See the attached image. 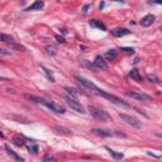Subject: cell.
<instances>
[{
  "label": "cell",
  "mask_w": 162,
  "mask_h": 162,
  "mask_svg": "<svg viewBox=\"0 0 162 162\" xmlns=\"http://www.w3.org/2000/svg\"><path fill=\"white\" fill-rule=\"evenodd\" d=\"M75 80L77 81V84H79L81 88H83L84 90H88V91L91 93L93 95H98V96H101V98H105V99H108L109 101H112V103H114L115 105L122 107V108H124V109H129V108H131V105H128L126 101H123L120 98H118V96H115V95H113V94H109V93H107V91H104V90L99 89V88L93 83V81L88 80L86 77L76 75V76H75Z\"/></svg>",
  "instance_id": "obj_1"
},
{
  "label": "cell",
  "mask_w": 162,
  "mask_h": 162,
  "mask_svg": "<svg viewBox=\"0 0 162 162\" xmlns=\"http://www.w3.org/2000/svg\"><path fill=\"white\" fill-rule=\"evenodd\" d=\"M26 99L32 101V103H36V104H42L45 105L46 108H48L51 112H55L57 114H65L66 113V109L64 105L61 104H57L52 100H47V99H43V98H39V96H34V95H29V94H24Z\"/></svg>",
  "instance_id": "obj_2"
},
{
  "label": "cell",
  "mask_w": 162,
  "mask_h": 162,
  "mask_svg": "<svg viewBox=\"0 0 162 162\" xmlns=\"http://www.w3.org/2000/svg\"><path fill=\"white\" fill-rule=\"evenodd\" d=\"M88 110H89V113H90V115L94 118V119H96V120H99V122H103V123H105V122H108L109 119H110V117H109V114L107 113V112H104L103 109H100V108H98V107H89L88 108Z\"/></svg>",
  "instance_id": "obj_3"
},
{
  "label": "cell",
  "mask_w": 162,
  "mask_h": 162,
  "mask_svg": "<svg viewBox=\"0 0 162 162\" xmlns=\"http://www.w3.org/2000/svg\"><path fill=\"white\" fill-rule=\"evenodd\" d=\"M65 100H66V103H67V105L74 110V112H76V113H80V114H84L85 113V109H84V107L81 105V103H79V101L76 100V99H74V98H71V96H69V95H66L65 96Z\"/></svg>",
  "instance_id": "obj_4"
},
{
  "label": "cell",
  "mask_w": 162,
  "mask_h": 162,
  "mask_svg": "<svg viewBox=\"0 0 162 162\" xmlns=\"http://www.w3.org/2000/svg\"><path fill=\"white\" fill-rule=\"evenodd\" d=\"M119 118L124 122V123H127L128 126L131 127H134V128H141L142 127V122H139L138 119L131 117V115H127V114H122L119 113Z\"/></svg>",
  "instance_id": "obj_5"
},
{
  "label": "cell",
  "mask_w": 162,
  "mask_h": 162,
  "mask_svg": "<svg viewBox=\"0 0 162 162\" xmlns=\"http://www.w3.org/2000/svg\"><path fill=\"white\" fill-rule=\"evenodd\" d=\"M126 95L132 98V99L139 100V101H148L151 99L150 95H147L145 93H139V91H126Z\"/></svg>",
  "instance_id": "obj_6"
},
{
  "label": "cell",
  "mask_w": 162,
  "mask_h": 162,
  "mask_svg": "<svg viewBox=\"0 0 162 162\" xmlns=\"http://www.w3.org/2000/svg\"><path fill=\"white\" fill-rule=\"evenodd\" d=\"M94 66L96 69H100V70H108V64L107 61L104 60V57L101 56H96L95 60H94Z\"/></svg>",
  "instance_id": "obj_7"
},
{
  "label": "cell",
  "mask_w": 162,
  "mask_h": 162,
  "mask_svg": "<svg viewBox=\"0 0 162 162\" xmlns=\"http://www.w3.org/2000/svg\"><path fill=\"white\" fill-rule=\"evenodd\" d=\"M93 134H96L99 137H113L114 136V132L109 131V129H100V128H93L90 131Z\"/></svg>",
  "instance_id": "obj_8"
},
{
  "label": "cell",
  "mask_w": 162,
  "mask_h": 162,
  "mask_svg": "<svg viewBox=\"0 0 162 162\" xmlns=\"http://www.w3.org/2000/svg\"><path fill=\"white\" fill-rule=\"evenodd\" d=\"M155 20H156V17L152 15V14H148V15H146V17H143L141 19L139 24L142 27H150V26H152L155 23Z\"/></svg>",
  "instance_id": "obj_9"
},
{
  "label": "cell",
  "mask_w": 162,
  "mask_h": 162,
  "mask_svg": "<svg viewBox=\"0 0 162 162\" xmlns=\"http://www.w3.org/2000/svg\"><path fill=\"white\" fill-rule=\"evenodd\" d=\"M110 32L114 37H124V36L131 34V31H128L127 28H113Z\"/></svg>",
  "instance_id": "obj_10"
},
{
  "label": "cell",
  "mask_w": 162,
  "mask_h": 162,
  "mask_svg": "<svg viewBox=\"0 0 162 162\" xmlns=\"http://www.w3.org/2000/svg\"><path fill=\"white\" fill-rule=\"evenodd\" d=\"M128 76H129L132 80L137 81V83H142V81H143V77H142V75L139 74V71H138L137 69L131 70V71H129V74H128Z\"/></svg>",
  "instance_id": "obj_11"
},
{
  "label": "cell",
  "mask_w": 162,
  "mask_h": 162,
  "mask_svg": "<svg viewBox=\"0 0 162 162\" xmlns=\"http://www.w3.org/2000/svg\"><path fill=\"white\" fill-rule=\"evenodd\" d=\"M43 7H45L43 0H37V2H34L32 5H29L26 10H27V12H31V10H40Z\"/></svg>",
  "instance_id": "obj_12"
},
{
  "label": "cell",
  "mask_w": 162,
  "mask_h": 162,
  "mask_svg": "<svg viewBox=\"0 0 162 162\" xmlns=\"http://www.w3.org/2000/svg\"><path fill=\"white\" fill-rule=\"evenodd\" d=\"M89 24H90L91 27H94V28H99V29H101V31H107L105 24H104L103 22H100V20H98V19H91Z\"/></svg>",
  "instance_id": "obj_13"
},
{
  "label": "cell",
  "mask_w": 162,
  "mask_h": 162,
  "mask_svg": "<svg viewBox=\"0 0 162 162\" xmlns=\"http://www.w3.org/2000/svg\"><path fill=\"white\" fill-rule=\"evenodd\" d=\"M5 151H7V153H8L10 157H13L15 161H24V158H23V157H20V156H19L17 152H14V151H13L9 146H5Z\"/></svg>",
  "instance_id": "obj_14"
},
{
  "label": "cell",
  "mask_w": 162,
  "mask_h": 162,
  "mask_svg": "<svg viewBox=\"0 0 162 162\" xmlns=\"http://www.w3.org/2000/svg\"><path fill=\"white\" fill-rule=\"evenodd\" d=\"M26 138H23V137H19V136H15V137H13V143L15 145V146H18V147H23V146H27V143H26Z\"/></svg>",
  "instance_id": "obj_15"
},
{
  "label": "cell",
  "mask_w": 162,
  "mask_h": 162,
  "mask_svg": "<svg viewBox=\"0 0 162 162\" xmlns=\"http://www.w3.org/2000/svg\"><path fill=\"white\" fill-rule=\"evenodd\" d=\"M105 58L108 60V61H114L117 57H118V51L117 50H109V51H107L105 52Z\"/></svg>",
  "instance_id": "obj_16"
},
{
  "label": "cell",
  "mask_w": 162,
  "mask_h": 162,
  "mask_svg": "<svg viewBox=\"0 0 162 162\" xmlns=\"http://www.w3.org/2000/svg\"><path fill=\"white\" fill-rule=\"evenodd\" d=\"M65 91L67 93V95L69 96H71V98H74V99H76V98H79V95H80V93L75 89V88H70V86H66L65 88Z\"/></svg>",
  "instance_id": "obj_17"
},
{
  "label": "cell",
  "mask_w": 162,
  "mask_h": 162,
  "mask_svg": "<svg viewBox=\"0 0 162 162\" xmlns=\"http://www.w3.org/2000/svg\"><path fill=\"white\" fill-rule=\"evenodd\" d=\"M0 42H4V43H13L14 42V38L9 34H4V33H0Z\"/></svg>",
  "instance_id": "obj_18"
},
{
  "label": "cell",
  "mask_w": 162,
  "mask_h": 162,
  "mask_svg": "<svg viewBox=\"0 0 162 162\" xmlns=\"http://www.w3.org/2000/svg\"><path fill=\"white\" fill-rule=\"evenodd\" d=\"M40 69H42V70H43V72H45V75L47 76V79H48L50 81H51V83H55V81H56V80H55V76H53V74H52V71H51V70H48V69H47L46 66H43V65H42V66H40Z\"/></svg>",
  "instance_id": "obj_19"
},
{
  "label": "cell",
  "mask_w": 162,
  "mask_h": 162,
  "mask_svg": "<svg viewBox=\"0 0 162 162\" xmlns=\"http://www.w3.org/2000/svg\"><path fill=\"white\" fill-rule=\"evenodd\" d=\"M107 150H108V152L110 153V156H112L113 158H115V160H122V158L124 157V155H123V153L117 152V151H114V150H112V148H109V147H107Z\"/></svg>",
  "instance_id": "obj_20"
},
{
  "label": "cell",
  "mask_w": 162,
  "mask_h": 162,
  "mask_svg": "<svg viewBox=\"0 0 162 162\" xmlns=\"http://www.w3.org/2000/svg\"><path fill=\"white\" fill-rule=\"evenodd\" d=\"M146 80L148 81V83H151V84H158V83H160V79H158L155 74H148V75H146Z\"/></svg>",
  "instance_id": "obj_21"
},
{
  "label": "cell",
  "mask_w": 162,
  "mask_h": 162,
  "mask_svg": "<svg viewBox=\"0 0 162 162\" xmlns=\"http://www.w3.org/2000/svg\"><path fill=\"white\" fill-rule=\"evenodd\" d=\"M120 51H122V52H124V53H127V55H133L136 50L132 48V47H122Z\"/></svg>",
  "instance_id": "obj_22"
},
{
  "label": "cell",
  "mask_w": 162,
  "mask_h": 162,
  "mask_svg": "<svg viewBox=\"0 0 162 162\" xmlns=\"http://www.w3.org/2000/svg\"><path fill=\"white\" fill-rule=\"evenodd\" d=\"M46 52H47V55H51V56H55L57 52H56V48L53 47V46H47L46 48Z\"/></svg>",
  "instance_id": "obj_23"
},
{
  "label": "cell",
  "mask_w": 162,
  "mask_h": 162,
  "mask_svg": "<svg viewBox=\"0 0 162 162\" xmlns=\"http://www.w3.org/2000/svg\"><path fill=\"white\" fill-rule=\"evenodd\" d=\"M27 148H28V151L32 152V153H37V152H38V146H37V145H32V143H31V146H27Z\"/></svg>",
  "instance_id": "obj_24"
},
{
  "label": "cell",
  "mask_w": 162,
  "mask_h": 162,
  "mask_svg": "<svg viewBox=\"0 0 162 162\" xmlns=\"http://www.w3.org/2000/svg\"><path fill=\"white\" fill-rule=\"evenodd\" d=\"M55 131H60L58 133H64V134H71V131L65 129V128H60V127H55Z\"/></svg>",
  "instance_id": "obj_25"
},
{
  "label": "cell",
  "mask_w": 162,
  "mask_h": 162,
  "mask_svg": "<svg viewBox=\"0 0 162 162\" xmlns=\"http://www.w3.org/2000/svg\"><path fill=\"white\" fill-rule=\"evenodd\" d=\"M43 161H45V162H47V161H53V156H52L51 153H47V155L43 157Z\"/></svg>",
  "instance_id": "obj_26"
},
{
  "label": "cell",
  "mask_w": 162,
  "mask_h": 162,
  "mask_svg": "<svg viewBox=\"0 0 162 162\" xmlns=\"http://www.w3.org/2000/svg\"><path fill=\"white\" fill-rule=\"evenodd\" d=\"M56 39H57V42H58V43H65V38H64V37L56 36Z\"/></svg>",
  "instance_id": "obj_27"
},
{
  "label": "cell",
  "mask_w": 162,
  "mask_h": 162,
  "mask_svg": "<svg viewBox=\"0 0 162 162\" xmlns=\"http://www.w3.org/2000/svg\"><path fill=\"white\" fill-rule=\"evenodd\" d=\"M9 81H12V80L8 77H4V76H0V83H9Z\"/></svg>",
  "instance_id": "obj_28"
},
{
  "label": "cell",
  "mask_w": 162,
  "mask_h": 162,
  "mask_svg": "<svg viewBox=\"0 0 162 162\" xmlns=\"http://www.w3.org/2000/svg\"><path fill=\"white\" fill-rule=\"evenodd\" d=\"M90 7H91L90 4H86V5H84V8H83V13H84V14H86V13L89 12V9H90Z\"/></svg>",
  "instance_id": "obj_29"
},
{
  "label": "cell",
  "mask_w": 162,
  "mask_h": 162,
  "mask_svg": "<svg viewBox=\"0 0 162 162\" xmlns=\"http://www.w3.org/2000/svg\"><path fill=\"white\" fill-rule=\"evenodd\" d=\"M0 53H2V55H7V56H8V55H10L12 52H10V51H7V50H4V48H0Z\"/></svg>",
  "instance_id": "obj_30"
},
{
  "label": "cell",
  "mask_w": 162,
  "mask_h": 162,
  "mask_svg": "<svg viewBox=\"0 0 162 162\" xmlns=\"http://www.w3.org/2000/svg\"><path fill=\"white\" fill-rule=\"evenodd\" d=\"M150 3H155V4H162V0H150Z\"/></svg>",
  "instance_id": "obj_31"
},
{
  "label": "cell",
  "mask_w": 162,
  "mask_h": 162,
  "mask_svg": "<svg viewBox=\"0 0 162 162\" xmlns=\"http://www.w3.org/2000/svg\"><path fill=\"white\" fill-rule=\"evenodd\" d=\"M113 2H117V3H120V4H126V0H113Z\"/></svg>",
  "instance_id": "obj_32"
},
{
  "label": "cell",
  "mask_w": 162,
  "mask_h": 162,
  "mask_svg": "<svg viewBox=\"0 0 162 162\" xmlns=\"http://www.w3.org/2000/svg\"><path fill=\"white\" fill-rule=\"evenodd\" d=\"M103 8H104V3H101V4H100V5H99V9H100V10H101V9H103Z\"/></svg>",
  "instance_id": "obj_33"
},
{
  "label": "cell",
  "mask_w": 162,
  "mask_h": 162,
  "mask_svg": "<svg viewBox=\"0 0 162 162\" xmlns=\"http://www.w3.org/2000/svg\"><path fill=\"white\" fill-rule=\"evenodd\" d=\"M0 138H4V134H3L2 132H0Z\"/></svg>",
  "instance_id": "obj_34"
}]
</instances>
